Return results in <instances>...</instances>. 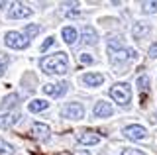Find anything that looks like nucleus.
<instances>
[{
	"label": "nucleus",
	"mask_w": 157,
	"mask_h": 155,
	"mask_svg": "<svg viewBox=\"0 0 157 155\" xmlns=\"http://www.w3.org/2000/svg\"><path fill=\"white\" fill-rule=\"evenodd\" d=\"M51 45H53V37H47V40L41 43V51H47V49H49Z\"/></svg>",
	"instance_id": "obj_24"
},
{
	"label": "nucleus",
	"mask_w": 157,
	"mask_h": 155,
	"mask_svg": "<svg viewBox=\"0 0 157 155\" xmlns=\"http://www.w3.org/2000/svg\"><path fill=\"white\" fill-rule=\"evenodd\" d=\"M39 67L43 69V73L47 75H63L67 71V53L59 51L53 55H47L39 61Z\"/></svg>",
	"instance_id": "obj_1"
},
{
	"label": "nucleus",
	"mask_w": 157,
	"mask_h": 155,
	"mask_svg": "<svg viewBox=\"0 0 157 155\" xmlns=\"http://www.w3.org/2000/svg\"><path fill=\"white\" fill-rule=\"evenodd\" d=\"M18 100H20V96H18V94H8L6 98L2 100V108H12V106H16V104H18Z\"/></svg>",
	"instance_id": "obj_19"
},
{
	"label": "nucleus",
	"mask_w": 157,
	"mask_h": 155,
	"mask_svg": "<svg viewBox=\"0 0 157 155\" xmlns=\"http://www.w3.org/2000/svg\"><path fill=\"white\" fill-rule=\"evenodd\" d=\"M77 139H78V143H82V145H96L98 142H100V138H98L94 132H90V130H82V132H78Z\"/></svg>",
	"instance_id": "obj_6"
},
{
	"label": "nucleus",
	"mask_w": 157,
	"mask_h": 155,
	"mask_svg": "<svg viewBox=\"0 0 157 155\" xmlns=\"http://www.w3.org/2000/svg\"><path fill=\"white\" fill-rule=\"evenodd\" d=\"M110 96L116 100L118 104L126 106L132 100V89H130V85H128V83H116L110 89Z\"/></svg>",
	"instance_id": "obj_3"
},
{
	"label": "nucleus",
	"mask_w": 157,
	"mask_h": 155,
	"mask_svg": "<svg viewBox=\"0 0 157 155\" xmlns=\"http://www.w3.org/2000/svg\"><path fill=\"white\" fill-rule=\"evenodd\" d=\"M43 93L49 94V96H61L67 93V83H61V85H45L43 86Z\"/></svg>",
	"instance_id": "obj_11"
},
{
	"label": "nucleus",
	"mask_w": 157,
	"mask_h": 155,
	"mask_svg": "<svg viewBox=\"0 0 157 155\" xmlns=\"http://www.w3.org/2000/svg\"><path fill=\"white\" fill-rule=\"evenodd\" d=\"M67 16L69 18H77V16H81V12H78V10H71V12H67Z\"/></svg>",
	"instance_id": "obj_28"
},
{
	"label": "nucleus",
	"mask_w": 157,
	"mask_h": 155,
	"mask_svg": "<svg viewBox=\"0 0 157 155\" xmlns=\"http://www.w3.org/2000/svg\"><path fill=\"white\" fill-rule=\"evenodd\" d=\"M122 155H145V153H141V151H137V149H126Z\"/></svg>",
	"instance_id": "obj_27"
},
{
	"label": "nucleus",
	"mask_w": 157,
	"mask_h": 155,
	"mask_svg": "<svg viewBox=\"0 0 157 155\" xmlns=\"http://www.w3.org/2000/svg\"><path fill=\"white\" fill-rule=\"evenodd\" d=\"M65 155H71V153H65ZM81 155H88V153H86V151H82V153H81Z\"/></svg>",
	"instance_id": "obj_29"
},
{
	"label": "nucleus",
	"mask_w": 157,
	"mask_h": 155,
	"mask_svg": "<svg viewBox=\"0 0 157 155\" xmlns=\"http://www.w3.org/2000/svg\"><path fill=\"white\" fill-rule=\"evenodd\" d=\"M149 24H144V22H140V24H134V28H132V33H134V37L136 40H141V37H145L147 33H149Z\"/></svg>",
	"instance_id": "obj_14"
},
{
	"label": "nucleus",
	"mask_w": 157,
	"mask_h": 155,
	"mask_svg": "<svg viewBox=\"0 0 157 155\" xmlns=\"http://www.w3.org/2000/svg\"><path fill=\"white\" fill-rule=\"evenodd\" d=\"M137 86H140V102L145 104V94H147V90H149V77L141 75L140 79H137Z\"/></svg>",
	"instance_id": "obj_13"
},
{
	"label": "nucleus",
	"mask_w": 157,
	"mask_h": 155,
	"mask_svg": "<svg viewBox=\"0 0 157 155\" xmlns=\"http://www.w3.org/2000/svg\"><path fill=\"white\" fill-rule=\"evenodd\" d=\"M6 65H8V55L6 53H0V75L6 71Z\"/></svg>",
	"instance_id": "obj_23"
},
{
	"label": "nucleus",
	"mask_w": 157,
	"mask_h": 155,
	"mask_svg": "<svg viewBox=\"0 0 157 155\" xmlns=\"http://www.w3.org/2000/svg\"><path fill=\"white\" fill-rule=\"evenodd\" d=\"M61 114L65 116V118H69V120H81L82 114H85V110H82V106L78 102H69L67 106H63Z\"/></svg>",
	"instance_id": "obj_5"
},
{
	"label": "nucleus",
	"mask_w": 157,
	"mask_h": 155,
	"mask_svg": "<svg viewBox=\"0 0 157 155\" xmlns=\"http://www.w3.org/2000/svg\"><path fill=\"white\" fill-rule=\"evenodd\" d=\"M81 63H85V65H88V63H92V57L88 55V53H82V55H81Z\"/></svg>",
	"instance_id": "obj_25"
},
{
	"label": "nucleus",
	"mask_w": 157,
	"mask_h": 155,
	"mask_svg": "<svg viewBox=\"0 0 157 155\" xmlns=\"http://www.w3.org/2000/svg\"><path fill=\"white\" fill-rule=\"evenodd\" d=\"M47 108V102L45 100H32L29 102V112H41V110Z\"/></svg>",
	"instance_id": "obj_18"
},
{
	"label": "nucleus",
	"mask_w": 157,
	"mask_h": 155,
	"mask_svg": "<svg viewBox=\"0 0 157 155\" xmlns=\"http://www.w3.org/2000/svg\"><path fill=\"white\" fill-rule=\"evenodd\" d=\"M141 8H144V12H147V14L155 12L157 10V2H144V4H141Z\"/></svg>",
	"instance_id": "obj_22"
},
{
	"label": "nucleus",
	"mask_w": 157,
	"mask_h": 155,
	"mask_svg": "<svg viewBox=\"0 0 157 155\" xmlns=\"http://www.w3.org/2000/svg\"><path fill=\"white\" fill-rule=\"evenodd\" d=\"M18 120H20V114H18V112H8V114H0V128L8 130V128H12V126L16 124Z\"/></svg>",
	"instance_id": "obj_10"
},
{
	"label": "nucleus",
	"mask_w": 157,
	"mask_h": 155,
	"mask_svg": "<svg viewBox=\"0 0 157 155\" xmlns=\"http://www.w3.org/2000/svg\"><path fill=\"white\" fill-rule=\"evenodd\" d=\"M112 106L108 102H96V106L92 108V116L94 118H108V116H112Z\"/></svg>",
	"instance_id": "obj_7"
},
{
	"label": "nucleus",
	"mask_w": 157,
	"mask_h": 155,
	"mask_svg": "<svg viewBox=\"0 0 157 155\" xmlns=\"http://www.w3.org/2000/svg\"><path fill=\"white\" fill-rule=\"evenodd\" d=\"M82 43H86V45L96 43V32H94L92 26H85V28H82Z\"/></svg>",
	"instance_id": "obj_15"
},
{
	"label": "nucleus",
	"mask_w": 157,
	"mask_h": 155,
	"mask_svg": "<svg viewBox=\"0 0 157 155\" xmlns=\"http://www.w3.org/2000/svg\"><path fill=\"white\" fill-rule=\"evenodd\" d=\"M0 155H14V147L4 139H0Z\"/></svg>",
	"instance_id": "obj_20"
},
{
	"label": "nucleus",
	"mask_w": 157,
	"mask_h": 155,
	"mask_svg": "<svg viewBox=\"0 0 157 155\" xmlns=\"http://www.w3.org/2000/svg\"><path fill=\"white\" fill-rule=\"evenodd\" d=\"M149 57H151V59H155V57H157V43H153V45L149 47Z\"/></svg>",
	"instance_id": "obj_26"
},
{
	"label": "nucleus",
	"mask_w": 157,
	"mask_h": 155,
	"mask_svg": "<svg viewBox=\"0 0 157 155\" xmlns=\"http://www.w3.org/2000/svg\"><path fill=\"white\" fill-rule=\"evenodd\" d=\"M29 14H32V8H28L26 4L18 2L12 6V10H10V18H28Z\"/></svg>",
	"instance_id": "obj_9"
},
{
	"label": "nucleus",
	"mask_w": 157,
	"mask_h": 155,
	"mask_svg": "<svg viewBox=\"0 0 157 155\" xmlns=\"http://www.w3.org/2000/svg\"><path fill=\"white\" fill-rule=\"evenodd\" d=\"M39 33V28L36 26V24H32V26H26V36L28 37H36Z\"/></svg>",
	"instance_id": "obj_21"
},
{
	"label": "nucleus",
	"mask_w": 157,
	"mask_h": 155,
	"mask_svg": "<svg viewBox=\"0 0 157 155\" xmlns=\"http://www.w3.org/2000/svg\"><path fill=\"white\" fill-rule=\"evenodd\" d=\"M4 43H6L8 47H14V49H26L29 45V40L26 36H22L20 32H8L6 36H4Z\"/></svg>",
	"instance_id": "obj_4"
},
{
	"label": "nucleus",
	"mask_w": 157,
	"mask_h": 155,
	"mask_svg": "<svg viewBox=\"0 0 157 155\" xmlns=\"http://www.w3.org/2000/svg\"><path fill=\"white\" fill-rule=\"evenodd\" d=\"M32 138H36V139H47L49 138V128L45 124H33L32 126Z\"/></svg>",
	"instance_id": "obj_12"
},
{
	"label": "nucleus",
	"mask_w": 157,
	"mask_h": 155,
	"mask_svg": "<svg viewBox=\"0 0 157 155\" xmlns=\"http://www.w3.org/2000/svg\"><path fill=\"white\" fill-rule=\"evenodd\" d=\"M124 134H126L128 139H144L145 138V128L134 124V126H128V128L124 130Z\"/></svg>",
	"instance_id": "obj_8"
},
{
	"label": "nucleus",
	"mask_w": 157,
	"mask_h": 155,
	"mask_svg": "<svg viewBox=\"0 0 157 155\" xmlns=\"http://www.w3.org/2000/svg\"><path fill=\"white\" fill-rule=\"evenodd\" d=\"M102 81H104V77H102L100 73H86V75L82 77V83H86V85H90V86L102 85Z\"/></svg>",
	"instance_id": "obj_16"
},
{
	"label": "nucleus",
	"mask_w": 157,
	"mask_h": 155,
	"mask_svg": "<svg viewBox=\"0 0 157 155\" xmlns=\"http://www.w3.org/2000/svg\"><path fill=\"white\" fill-rule=\"evenodd\" d=\"M61 36H63V40H65L67 43H75V40H77V30H75V28H63Z\"/></svg>",
	"instance_id": "obj_17"
},
{
	"label": "nucleus",
	"mask_w": 157,
	"mask_h": 155,
	"mask_svg": "<svg viewBox=\"0 0 157 155\" xmlns=\"http://www.w3.org/2000/svg\"><path fill=\"white\" fill-rule=\"evenodd\" d=\"M126 47H124V43H122L120 37H112L110 41H108V55H110V61L114 63V65H118V63H122V61H126Z\"/></svg>",
	"instance_id": "obj_2"
}]
</instances>
